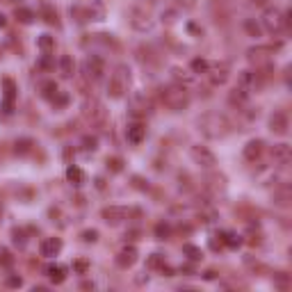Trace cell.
<instances>
[{"instance_id": "obj_41", "label": "cell", "mask_w": 292, "mask_h": 292, "mask_svg": "<svg viewBox=\"0 0 292 292\" xmlns=\"http://www.w3.org/2000/svg\"><path fill=\"white\" fill-rule=\"evenodd\" d=\"M171 73H173V78H176V80H180V78H183L185 83H190V80H192V76L187 71H183V69H173Z\"/></svg>"}, {"instance_id": "obj_23", "label": "cell", "mask_w": 292, "mask_h": 292, "mask_svg": "<svg viewBox=\"0 0 292 292\" xmlns=\"http://www.w3.org/2000/svg\"><path fill=\"white\" fill-rule=\"evenodd\" d=\"M66 180L71 185H76V187H80L84 183V171L80 167H76V165H71V167L66 169Z\"/></svg>"}, {"instance_id": "obj_16", "label": "cell", "mask_w": 292, "mask_h": 292, "mask_svg": "<svg viewBox=\"0 0 292 292\" xmlns=\"http://www.w3.org/2000/svg\"><path fill=\"white\" fill-rule=\"evenodd\" d=\"M62 240L60 238H46L42 242V247H39V251H42V256L43 258H53V256H57L62 251Z\"/></svg>"}, {"instance_id": "obj_38", "label": "cell", "mask_w": 292, "mask_h": 292, "mask_svg": "<svg viewBox=\"0 0 292 292\" xmlns=\"http://www.w3.org/2000/svg\"><path fill=\"white\" fill-rule=\"evenodd\" d=\"M87 269H89V260L80 258V260L73 262V272H76V274H87Z\"/></svg>"}, {"instance_id": "obj_39", "label": "cell", "mask_w": 292, "mask_h": 292, "mask_svg": "<svg viewBox=\"0 0 292 292\" xmlns=\"http://www.w3.org/2000/svg\"><path fill=\"white\" fill-rule=\"evenodd\" d=\"M80 238H83V242H96V240H98V231H94V228H91V231H83Z\"/></svg>"}, {"instance_id": "obj_5", "label": "cell", "mask_w": 292, "mask_h": 292, "mask_svg": "<svg viewBox=\"0 0 292 292\" xmlns=\"http://www.w3.org/2000/svg\"><path fill=\"white\" fill-rule=\"evenodd\" d=\"M83 71L91 83H101L103 78H105V71H108L105 57H101V55H96V53H89L87 55V60H84V64H83Z\"/></svg>"}, {"instance_id": "obj_8", "label": "cell", "mask_w": 292, "mask_h": 292, "mask_svg": "<svg viewBox=\"0 0 292 292\" xmlns=\"http://www.w3.org/2000/svg\"><path fill=\"white\" fill-rule=\"evenodd\" d=\"M262 84H265V80H262V76L258 71H242L238 76V87L240 89H245L247 94H253V91H260Z\"/></svg>"}, {"instance_id": "obj_1", "label": "cell", "mask_w": 292, "mask_h": 292, "mask_svg": "<svg viewBox=\"0 0 292 292\" xmlns=\"http://www.w3.org/2000/svg\"><path fill=\"white\" fill-rule=\"evenodd\" d=\"M197 130L208 139H224L233 128H231V121L226 119V114L206 112L197 119Z\"/></svg>"}, {"instance_id": "obj_25", "label": "cell", "mask_w": 292, "mask_h": 292, "mask_svg": "<svg viewBox=\"0 0 292 292\" xmlns=\"http://www.w3.org/2000/svg\"><path fill=\"white\" fill-rule=\"evenodd\" d=\"M32 149H35V142L30 137H21L14 142V153L16 155H28Z\"/></svg>"}, {"instance_id": "obj_9", "label": "cell", "mask_w": 292, "mask_h": 292, "mask_svg": "<svg viewBox=\"0 0 292 292\" xmlns=\"http://www.w3.org/2000/svg\"><path fill=\"white\" fill-rule=\"evenodd\" d=\"M130 112L135 114V117H149V114L153 112V101H151L144 91H135V94L130 96Z\"/></svg>"}, {"instance_id": "obj_34", "label": "cell", "mask_w": 292, "mask_h": 292, "mask_svg": "<svg viewBox=\"0 0 292 292\" xmlns=\"http://www.w3.org/2000/svg\"><path fill=\"white\" fill-rule=\"evenodd\" d=\"M245 30L249 32V37H260L262 35V30H260V25L256 23V21H245Z\"/></svg>"}, {"instance_id": "obj_19", "label": "cell", "mask_w": 292, "mask_h": 292, "mask_svg": "<svg viewBox=\"0 0 292 292\" xmlns=\"http://www.w3.org/2000/svg\"><path fill=\"white\" fill-rule=\"evenodd\" d=\"M208 73H210V80L212 84H224L228 80V66L226 64H210L208 66Z\"/></svg>"}, {"instance_id": "obj_27", "label": "cell", "mask_w": 292, "mask_h": 292, "mask_svg": "<svg viewBox=\"0 0 292 292\" xmlns=\"http://www.w3.org/2000/svg\"><path fill=\"white\" fill-rule=\"evenodd\" d=\"M37 48H39L42 53H53V50H55V37L42 35L39 39H37Z\"/></svg>"}, {"instance_id": "obj_12", "label": "cell", "mask_w": 292, "mask_h": 292, "mask_svg": "<svg viewBox=\"0 0 292 292\" xmlns=\"http://www.w3.org/2000/svg\"><path fill=\"white\" fill-rule=\"evenodd\" d=\"M269 53H272V48H267V46L249 48V50H247V60H249L251 64H256V69H260V66L269 64Z\"/></svg>"}, {"instance_id": "obj_3", "label": "cell", "mask_w": 292, "mask_h": 292, "mask_svg": "<svg viewBox=\"0 0 292 292\" xmlns=\"http://www.w3.org/2000/svg\"><path fill=\"white\" fill-rule=\"evenodd\" d=\"M130 25L137 32H149L153 28V0H137L130 7Z\"/></svg>"}, {"instance_id": "obj_22", "label": "cell", "mask_w": 292, "mask_h": 292, "mask_svg": "<svg viewBox=\"0 0 292 292\" xmlns=\"http://www.w3.org/2000/svg\"><path fill=\"white\" fill-rule=\"evenodd\" d=\"M219 238H221V245L228 247V249H238V247L242 245V238H240L238 233H233V231L219 233Z\"/></svg>"}, {"instance_id": "obj_10", "label": "cell", "mask_w": 292, "mask_h": 292, "mask_svg": "<svg viewBox=\"0 0 292 292\" xmlns=\"http://www.w3.org/2000/svg\"><path fill=\"white\" fill-rule=\"evenodd\" d=\"M101 217L108 224H121L124 219L130 217V208H125V206H108V208L101 210Z\"/></svg>"}, {"instance_id": "obj_21", "label": "cell", "mask_w": 292, "mask_h": 292, "mask_svg": "<svg viewBox=\"0 0 292 292\" xmlns=\"http://www.w3.org/2000/svg\"><path fill=\"white\" fill-rule=\"evenodd\" d=\"M57 66H60V76L62 78H73V71H76V64H73L71 55H62L60 62H57Z\"/></svg>"}, {"instance_id": "obj_35", "label": "cell", "mask_w": 292, "mask_h": 292, "mask_svg": "<svg viewBox=\"0 0 292 292\" xmlns=\"http://www.w3.org/2000/svg\"><path fill=\"white\" fill-rule=\"evenodd\" d=\"M162 262H165V256H162V253H153V256L149 258V262H146V267H149V269H155V267H165Z\"/></svg>"}, {"instance_id": "obj_45", "label": "cell", "mask_w": 292, "mask_h": 292, "mask_svg": "<svg viewBox=\"0 0 292 292\" xmlns=\"http://www.w3.org/2000/svg\"><path fill=\"white\" fill-rule=\"evenodd\" d=\"M251 2H256V5H267V0H251Z\"/></svg>"}, {"instance_id": "obj_7", "label": "cell", "mask_w": 292, "mask_h": 292, "mask_svg": "<svg viewBox=\"0 0 292 292\" xmlns=\"http://www.w3.org/2000/svg\"><path fill=\"white\" fill-rule=\"evenodd\" d=\"M190 158H192L194 165H199V167H203V169H212L217 165L215 153H212L210 149H206V146H201V144L190 146Z\"/></svg>"}, {"instance_id": "obj_28", "label": "cell", "mask_w": 292, "mask_h": 292, "mask_svg": "<svg viewBox=\"0 0 292 292\" xmlns=\"http://www.w3.org/2000/svg\"><path fill=\"white\" fill-rule=\"evenodd\" d=\"M37 66L42 71H53L55 69V55L53 53H42V57L37 60Z\"/></svg>"}, {"instance_id": "obj_32", "label": "cell", "mask_w": 292, "mask_h": 292, "mask_svg": "<svg viewBox=\"0 0 292 292\" xmlns=\"http://www.w3.org/2000/svg\"><path fill=\"white\" fill-rule=\"evenodd\" d=\"M12 240H14V245H16L18 249H23V247L28 245V238H25V233L21 231V228H14V233H12Z\"/></svg>"}, {"instance_id": "obj_36", "label": "cell", "mask_w": 292, "mask_h": 292, "mask_svg": "<svg viewBox=\"0 0 292 292\" xmlns=\"http://www.w3.org/2000/svg\"><path fill=\"white\" fill-rule=\"evenodd\" d=\"M42 14H43V21H46V23L57 25V14L53 12V7H43V9H42Z\"/></svg>"}, {"instance_id": "obj_13", "label": "cell", "mask_w": 292, "mask_h": 292, "mask_svg": "<svg viewBox=\"0 0 292 292\" xmlns=\"http://www.w3.org/2000/svg\"><path fill=\"white\" fill-rule=\"evenodd\" d=\"M288 128H290V121H288V114L286 112H274L269 117V130L274 135H288Z\"/></svg>"}, {"instance_id": "obj_15", "label": "cell", "mask_w": 292, "mask_h": 292, "mask_svg": "<svg viewBox=\"0 0 292 292\" xmlns=\"http://www.w3.org/2000/svg\"><path fill=\"white\" fill-rule=\"evenodd\" d=\"M135 262H137V249H135V247H124V249L117 253V265H119V267L128 269V267H132Z\"/></svg>"}, {"instance_id": "obj_14", "label": "cell", "mask_w": 292, "mask_h": 292, "mask_svg": "<svg viewBox=\"0 0 292 292\" xmlns=\"http://www.w3.org/2000/svg\"><path fill=\"white\" fill-rule=\"evenodd\" d=\"M125 139L130 144H142L144 139H146V125L142 124V121H135V124H130L128 128H125Z\"/></svg>"}, {"instance_id": "obj_18", "label": "cell", "mask_w": 292, "mask_h": 292, "mask_svg": "<svg viewBox=\"0 0 292 292\" xmlns=\"http://www.w3.org/2000/svg\"><path fill=\"white\" fill-rule=\"evenodd\" d=\"M262 151H265V142H262V139H251L245 146V158L249 162H256L262 155Z\"/></svg>"}, {"instance_id": "obj_37", "label": "cell", "mask_w": 292, "mask_h": 292, "mask_svg": "<svg viewBox=\"0 0 292 292\" xmlns=\"http://www.w3.org/2000/svg\"><path fill=\"white\" fill-rule=\"evenodd\" d=\"M155 235H158V240H169L171 228H169L167 224H158V226H155Z\"/></svg>"}, {"instance_id": "obj_11", "label": "cell", "mask_w": 292, "mask_h": 292, "mask_svg": "<svg viewBox=\"0 0 292 292\" xmlns=\"http://www.w3.org/2000/svg\"><path fill=\"white\" fill-rule=\"evenodd\" d=\"M14 103H16V84H14L12 78H5L2 80V110L12 112Z\"/></svg>"}, {"instance_id": "obj_2", "label": "cell", "mask_w": 292, "mask_h": 292, "mask_svg": "<svg viewBox=\"0 0 292 292\" xmlns=\"http://www.w3.org/2000/svg\"><path fill=\"white\" fill-rule=\"evenodd\" d=\"M158 96L165 103V108L171 110V112H180L190 105V91L185 89L183 84H165L158 89Z\"/></svg>"}, {"instance_id": "obj_33", "label": "cell", "mask_w": 292, "mask_h": 292, "mask_svg": "<svg viewBox=\"0 0 292 292\" xmlns=\"http://www.w3.org/2000/svg\"><path fill=\"white\" fill-rule=\"evenodd\" d=\"M208 66H210V62L201 60V57L192 60V71H194V73H208Z\"/></svg>"}, {"instance_id": "obj_43", "label": "cell", "mask_w": 292, "mask_h": 292, "mask_svg": "<svg viewBox=\"0 0 292 292\" xmlns=\"http://www.w3.org/2000/svg\"><path fill=\"white\" fill-rule=\"evenodd\" d=\"M7 286L9 288H21L23 286V279H21V276H9V279H7Z\"/></svg>"}, {"instance_id": "obj_44", "label": "cell", "mask_w": 292, "mask_h": 292, "mask_svg": "<svg viewBox=\"0 0 292 292\" xmlns=\"http://www.w3.org/2000/svg\"><path fill=\"white\" fill-rule=\"evenodd\" d=\"M7 25V18H5V14H0V28H5Z\"/></svg>"}, {"instance_id": "obj_29", "label": "cell", "mask_w": 292, "mask_h": 292, "mask_svg": "<svg viewBox=\"0 0 292 292\" xmlns=\"http://www.w3.org/2000/svg\"><path fill=\"white\" fill-rule=\"evenodd\" d=\"M57 83H55V80H48V83H43L42 84V96L43 98H55V96H57Z\"/></svg>"}, {"instance_id": "obj_26", "label": "cell", "mask_w": 292, "mask_h": 292, "mask_svg": "<svg viewBox=\"0 0 292 292\" xmlns=\"http://www.w3.org/2000/svg\"><path fill=\"white\" fill-rule=\"evenodd\" d=\"M14 16H16L18 23H25V25H30L32 21H35V12L32 9H28V7H16V12H14Z\"/></svg>"}, {"instance_id": "obj_24", "label": "cell", "mask_w": 292, "mask_h": 292, "mask_svg": "<svg viewBox=\"0 0 292 292\" xmlns=\"http://www.w3.org/2000/svg\"><path fill=\"white\" fill-rule=\"evenodd\" d=\"M46 274H48V279L53 281V283H64L66 269L62 267V265H48V267H46Z\"/></svg>"}, {"instance_id": "obj_6", "label": "cell", "mask_w": 292, "mask_h": 292, "mask_svg": "<svg viewBox=\"0 0 292 292\" xmlns=\"http://www.w3.org/2000/svg\"><path fill=\"white\" fill-rule=\"evenodd\" d=\"M262 28L269 32V35H279L286 28V14L276 9V7H267L265 14H262Z\"/></svg>"}, {"instance_id": "obj_40", "label": "cell", "mask_w": 292, "mask_h": 292, "mask_svg": "<svg viewBox=\"0 0 292 292\" xmlns=\"http://www.w3.org/2000/svg\"><path fill=\"white\" fill-rule=\"evenodd\" d=\"M53 103H55V108H64L66 103H69V96L62 94V91H57V96L53 98Z\"/></svg>"}, {"instance_id": "obj_20", "label": "cell", "mask_w": 292, "mask_h": 292, "mask_svg": "<svg viewBox=\"0 0 292 292\" xmlns=\"http://www.w3.org/2000/svg\"><path fill=\"white\" fill-rule=\"evenodd\" d=\"M228 103H231V105H235V108H245L247 103H249V94H247L245 89H240V87H235V89L231 91V94H228Z\"/></svg>"}, {"instance_id": "obj_42", "label": "cell", "mask_w": 292, "mask_h": 292, "mask_svg": "<svg viewBox=\"0 0 292 292\" xmlns=\"http://www.w3.org/2000/svg\"><path fill=\"white\" fill-rule=\"evenodd\" d=\"M84 149H87V151H96V149H98V139H96V137H84Z\"/></svg>"}, {"instance_id": "obj_4", "label": "cell", "mask_w": 292, "mask_h": 292, "mask_svg": "<svg viewBox=\"0 0 292 292\" xmlns=\"http://www.w3.org/2000/svg\"><path fill=\"white\" fill-rule=\"evenodd\" d=\"M130 89V69L125 64H119L117 69L112 71L110 76V83H108V94L112 98H124Z\"/></svg>"}, {"instance_id": "obj_30", "label": "cell", "mask_w": 292, "mask_h": 292, "mask_svg": "<svg viewBox=\"0 0 292 292\" xmlns=\"http://www.w3.org/2000/svg\"><path fill=\"white\" fill-rule=\"evenodd\" d=\"M183 253L190 258V260H194V262L203 258V251L199 249V247H194V245H183Z\"/></svg>"}, {"instance_id": "obj_31", "label": "cell", "mask_w": 292, "mask_h": 292, "mask_svg": "<svg viewBox=\"0 0 292 292\" xmlns=\"http://www.w3.org/2000/svg\"><path fill=\"white\" fill-rule=\"evenodd\" d=\"M105 165H108V169L112 173L124 171V160H121V158H108V160H105Z\"/></svg>"}, {"instance_id": "obj_17", "label": "cell", "mask_w": 292, "mask_h": 292, "mask_svg": "<svg viewBox=\"0 0 292 292\" xmlns=\"http://www.w3.org/2000/svg\"><path fill=\"white\" fill-rule=\"evenodd\" d=\"M272 160H274L276 165H281V167L290 165V160H292L290 146H288V144H276L274 149H272Z\"/></svg>"}]
</instances>
